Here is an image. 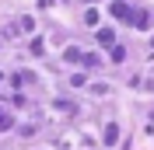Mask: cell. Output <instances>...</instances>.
Listing matches in <instances>:
<instances>
[{
	"label": "cell",
	"mask_w": 154,
	"mask_h": 150,
	"mask_svg": "<svg viewBox=\"0 0 154 150\" xmlns=\"http://www.w3.org/2000/svg\"><path fill=\"white\" fill-rule=\"evenodd\" d=\"M112 18H119V21H130L133 18V10H130V4H126V0H112Z\"/></svg>",
	"instance_id": "cell-1"
},
{
	"label": "cell",
	"mask_w": 154,
	"mask_h": 150,
	"mask_svg": "<svg viewBox=\"0 0 154 150\" xmlns=\"http://www.w3.org/2000/svg\"><path fill=\"white\" fill-rule=\"evenodd\" d=\"M11 122H14V119H11V112H4V108H0V133L11 129Z\"/></svg>",
	"instance_id": "cell-6"
},
{
	"label": "cell",
	"mask_w": 154,
	"mask_h": 150,
	"mask_svg": "<svg viewBox=\"0 0 154 150\" xmlns=\"http://www.w3.org/2000/svg\"><path fill=\"white\" fill-rule=\"evenodd\" d=\"M112 59H116V63H123V59H126V52H123L119 46H112Z\"/></svg>",
	"instance_id": "cell-8"
},
{
	"label": "cell",
	"mask_w": 154,
	"mask_h": 150,
	"mask_svg": "<svg viewBox=\"0 0 154 150\" xmlns=\"http://www.w3.org/2000/svg\"><path fill=\"white\" fill-rule=\"evenodd\" d=\"M63 56H67V63H81V59H84V52H81L77 46H70L67 52H63Z\"/></svg>",
	"instance_id": "cell-4"
},
{
	"label": "cell",
	"mask_w": 154,
	"mask_h": 150,
	"mask_svg": "<svg viewBox=\"0 0 154 150\" xmlns=\"http://www.w3.org/2000/svg\"><path fill=\"white\" fill-rule=\"evenodd\" d=\"M116 140H119V126H105V143L112 147Z\"/></svg>",
	"instance_id": "cell-5"
},
{
	"label": "cell",
	"mask_w": 154,
	"mask_h": 150,
	"mask_svg": "<svg viewBox=\"0 0 154 150\" xmlns=\"http://www.w3.org/2000/svg\"><path fill=\"white\" fill-rule=\"evenodd\" d=\"M32 25H35L32 18H21V21H18V28H21V32H32Z\"/></svg>",
	"instance_id": "cell-9"
},
{
	"label": "cell",
	"mask_w": 154,
	"mask_h": 150,
	"mask_svg": "<svg viewBox=\"0 0 154 150\" xmlns=\"http://www.w3.org/2000/svg\"><path fill=\"white\" fill-rule=\"evenodd\" d=\"M42 49H46V46H42V38H32V56H42Z\"/></svg>",
	"instance_id": "cell-7"
},
{
	"label": "cell",
	"mask_w": 154,
	"mask_h": 150,
	"mask_svg": "<svg viewBox=\"0 0 154 150\" xmlns=\"http://www.w3.org/2000/svg\"><path fill=\"white\" fill-rule=\"evenodd\" d=\"M130 25H137V28H147V25H151V14H147V10H133Z\"/></svg>",
	"instance_id": "cell-3"
},
{
	"label": "cell",
	"mask_w": 154,
	"mask_h": 150,
	"mask_svg": "<svg viewBox=\"0 0 154 150\" xmlns=\"http://www.w3.org/2000/svg\"><path fill=\"white\" fill-rule=\"evenodd\" d=\"M95 38H98V46H105V49H112V46H116V32H112V28H98V35H95Z\"/></svg>",
	"instance_id": "cell-2"
}]
</instances>
